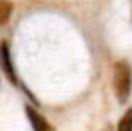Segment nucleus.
Returning a JSON list of instances; mask_svg holds the SVG:
<instances>
[{
	"label": "nucleus",
	"mask_w": 132,
	"mask_h": 131,
	"mask_svg": "<svg viewBox=\"0 0 132 131\" xmlns=\"http://www.w3.org/2000/svg\"><path fill=\"white\" fill-rule=\"evenodd\" d=\"M132 72L127 62L119 61L114 66V92L119 103H126L130 96Z\"/></svg>",
	"instance_id": "nucleus-1"
},
{
	"label": "nucleus",
	"mask_w": 132,
	"mask_h": 131,
	"mask_svg": "<svg viewBox=\"0 0 132 131\" xmlns=\"http://www.w3.org/2000/svg\"><path fill=\"white\" fill-rule=\"evenodd\" d=\"M25 114H27V118H29L34 131H55L54 126L45 119V116H42L37 109H34L32 106H25Z\"/></svg>",
	"instance_id": "nucleus-2"
},
{
	"label": "nucleus",
	"mask_w": 132,
	"mask_h": 131,
	"mask_svg": "<svg viewBox=\"0 0 132 131\" xmlns=\"http://www.w3.org/2000/svg\"><path fill=\"white\" fill-rule=\"evenodd\" d=\"M0 64H2V69L5 72V76L9 77V81L12 84H17V74H15V69H13V62L10 59L9 46L5 42L0 44Z\"/></svg>",
	"instance_id": "nucleus-3"
},
{
	"label": "nucleus",
	"mask_w": 132,
	"mask_h": 131,
	"mask_svg": "<svg viewBox=\"0 0 132 131\" xmlns=\"http://www.w3.org/2000/svg\"><path fill=\"white\" fill-rule=\"evenodd\" d=\"M12 12H13L12 2H10V0H0V25L9 22Z\"/></svg>",
	"instance_id": "nucleus-4"
},
{
	"label": "nucleus",
	"mask_w": 132,
	"mask_h": 131,
	"mask_svg": "<svg viewBox=\"0 0 132 131\" xmlns=\"http://www.w3.org/2000/svg\"><path fill=\"white\" fill-rule=\"evenodd\" d=\"M117 131H132V109H127L119 119Z\"/></svg>",
	"instance_id": "nucleus-5"
},
{
	"label": "nucleus",
	"mask_w": 132,
	"mask_h": 131,
	"mask_svg": "<svg viewBox=\"0 0 132 131\" xmlns=\"http://www.w3.org/2000/svg\"><path fill=\"white\" fill-rule=\"evenodd\" d=\"M104 131H112V128H110V126H105V128H104Z\"/></svg>",
	"instance_id": "nucleus-6"
}]
</instances>
